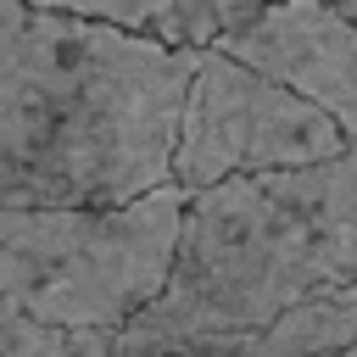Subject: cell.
<instances>
[{
    "mask_svg": "<svg viewBox=\"0 0 357 357\" xmlns=\"http://www.w3.org/2000/svg\"><path fill=\"white\" fill-rule=\"evenodd\" d=\"M195 56L0 0V206H123L167 184Z\"/></svg>",
    "mask_w": 357,
    "mask_h": 357,
    "instance_id": "6da1fadb",
    "label": "cell"
},
{
    "mask_svg": "<svg viewBox=\"0 0 357 357\" xmlns=\"http://www.w3.org/2000/svg\"><path fill=\"white\" fill-rule=\"evenodd\" d=\"M357 284V156L218 178L184 195L162 290L117 335H245Z\"/></svg>",
    "mask_w": 357,
    "mask_h": 357,
    "instance_id": "7a4b0ae2",
    "label": "cell"
},
{
    "mask_svg": "<svg viewBox=\"0 0 357 357\" xmlns=\"http://www.w3.org/2000/svg\"><path fill=\"white\" fill-rule=\"evenodd\" d=\"M178 218L173 178L123 206H0V301L50 329L117 335L162 290Z\"/></svg>",
    "mask_w": 357,
    "mask_h": 357,
    "instance_id": "3957f363",
    "label": "cell"
},
{
    "mask_svg": "<svg viewBox=\"0 0 357 357\" xmlns=\"http://www.w3.org/2000/svg\"><path fill=\"white\" fill-rule=\"evenodd\" d=\"M329 156H346V145L324 112H312L284 84L240 67L234 56H223L212 45L195 56V73L178 100L173 156H167V178L184 195H195L218 178L312 167Z\"/></svg>",
    "mask_w": 357,
    "mask_h": 357,
    "instance_id": "277c9868",
    "label": "cell"
},
{
    "mask_svg": "<svg viewBox=\"0 0 357 357\" xmlns=\"http://www.w3.org/2000/svg\"><path fill=\"white\" fill-rule=\"evenodd\" d=\"M212 50L284 84L329 117L340 145L357 156V22L318 0H273L218 22Z\"/></svg>",
    "mask_w": 357,
    "mask_h": 357,
    "instance_id": "5b68a950",
    "label": "cell"
},
{
    "mask_svg": "<svg viewBox=\"0 0 357 357\" xmlns=\"http://www.w3.org/2000/svg\"><path fill=\"white\" fill-rule=\"evenodd\" d=\"M112 357H357V284L245 335H195V340L112 335Z\"/></svg>",
    "mask_w": 357,
    "mask_h": 357,
    "instance_id": "8992f818",
    "label": "cell"
},
{
    "mask_svg": "<svg viewBox=\"0 0 357 357\" xmlns=\"http://www.w3.org/2000/svg\"><path fill=\"white\" fill-rule=\"evenodd\" d=\"M28 6L145 33L162 45H184V50H206L218 33V0H28Z\"/></svg>",
    "mask_w": 357,
    "mask_h": 357,
    "instance_id": "52a82bcc",
    "label": "cell"
},
{
    "mask_svg": "<svg viewBox=\"0 0 357 357\" xmlns=\"http://www.w3.org/2000/svg\"><path fill=\"white\" fill-rule=\"evenodd\" d=\"M0 357H112V335L100 329H50L0 301Z\"/></svg>",
    "mask_w": 357,
    "mask_h": 357,
    "instance_id": "ba28073f",
    "label": "cell"
},
{
    "mask_svg": "<svg viewBox=\"0 0 357 357\" xmlns=\"http://www.w3.org/2000/svg\"><path fill=\"white\" fill-rule=\"evenodd\" d=\"M257 6H273V0H218V22H229L240 11H257ZM318 6H329V11H340V17L357 22V0H318Z\"/></svg>",
    "mask_w": 357,
    "mask_h": 357,
    "instance_id": "9c48e42d",
    "label": "cell"
}]
</instances>
